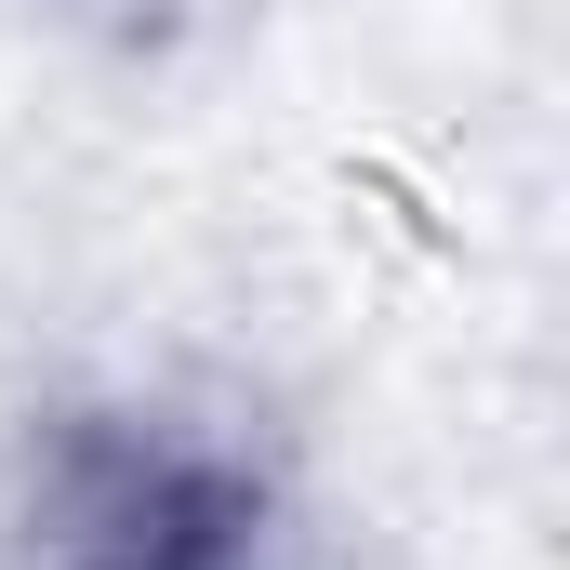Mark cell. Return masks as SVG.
Here are the masks:
<instances>
[{"label": "cell", "mask_w": 570, "mask_h": 570, "mask_svg": "<svg viewBox=\"0 0 570 570\" xmlns=\"http://www.w3.org/2000/svg\"><path fill=\"white\" fill-rule=\"evenodd\" d=\"M0 570H292L266 451L159 399H67L13 451Z\"/></svg>", "instance_id": "6da1fadb"}, {"label": "cell", "mask_w": 570, "mask_h": 570, "mask_svg": "<svg viewBox=\"0 0 570 570\" xmlns=\"http://www.w3.org/2000/svg\"><path fill=\"white\" fill-rule=\"evenodd\" d=\"M27 13L67 27V40H107V53H159V40H186L199 0H27Z\"/></svg>", "instance_id": "7a4b0ae2"}]
</instances>
